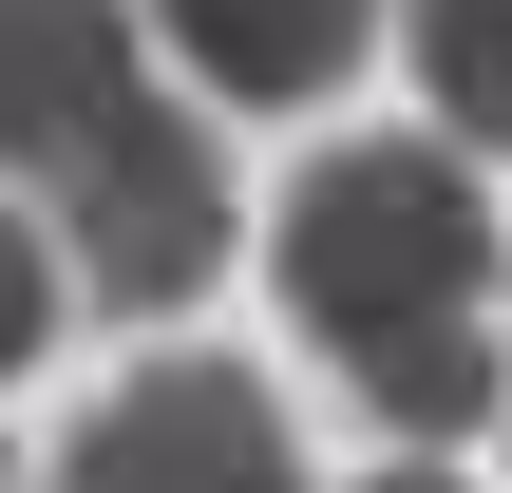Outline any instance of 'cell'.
<instances>
[{
	"label": "cell",
	"instance_id": "cell-1",
	"mask_svg": "<svg viewBox=\"0 0 512 493\" xmlns=\"http://www.w3.org/2000/svg\"><path fill=\"white\" fill-rule=\"evenodd\" d=\"M494 285V209L456 171V133H361L285 190V323L304 342H418V323H475Z\"/></svg>",
	"mask_w": 512,
	"mask_h": 493
},
{
	"label": "cell",
	"instance_id": "cell-2",
	"mask_svg": "<svg viewBox=\"0 0 512 493\" xmlns=\"http://www.w3.org/2000/svg\"><path fill=\"white\" fill-rule=\"evenodd\" d=\"M38 228H57V266H76V304L171 323V304L228 266V152H209V133L152 95V114H133V133H114V152L57 190V209H38Z\"/></svg>",
	"mask_w": 512,
	"mask_h": 493
},
{
	"label": "cell",
	"instance_id": "cell-3",
	"mask_svg": "<svg viewBox=\"0 0 512 493\" xmlns=\"http://www.w3.org/2000/svg\"><path fill=\"white\" fill-rule=\"evenodd\" d=\"M38 493H304V456H285V399L247 361H152L76 418V456Z\"/></svg>",
	"mask_w": 512,
	"mask_h": 493
},
{
	"label": "cell",
	"instance_id": "cell-4",
	"mask_svg": "<svg viewBox=\"0 0 512 493\" xmlns=\"http://www.w3.org/2000/svg\"><path fill=\"white\" fill-rule=\"evenodd\" d=\"M133 114H152L133 0H0V190H19V209H57Z\"/></svg>",
	"mask_w": 512,
	"mask_h": 493
},
{
	"label": "cell",
	"instance_id": "cell-5",
	"mask_svg": "<svg viewBox=\"0 0 512 493\" xmlns=\"http://www.w3.org/2000/svg\"><path fill=\"white\" fill-rule=\"evenodd\" d=\"M380 19H399V0H152V38H171L228 114H304L323 76H361Z\"/></svg>",
	"mask_w": 512,
	"mask_h": 493
},
{
	"label": "cell",
	"instance_id": "cell-6",
	"mask_svg": "<svg viewBox=\"0 0 512 493\" xmlns=\"http://www.w3.org/2000/svg\"><path fill=\"white\" fill-rule=\"evenodd\" d=\"M342 380H361V418H380V437H418V456H437V437H475V418H494L512 361L475 342V323H418V342H361Z\"/></svg>",
	"mask_w": 512,
	"mask_h": 493
},
{
	"label": "cell",
	"instance_id": "cell-7",
	"mask_svg": "<svg viewBox=\"0 0 512 493\" xmlns=\"http://www.w3.org/2000/svg\"><path fill=\"white\" fill-rule=\"evenodd\" d=\"M418 95L456 152H512V0H418Z\"/></svg>",
	"mask_w": 512,
	"mask_h": 493
},
{
	"label": "cell",
	"instance_id": "cell-8",
	"mask_svg": "<svg viewBox=\"0 0 512 493\" xmlns=\"http://www.w3.org/2000/svg\"><path fill=\"white\" fill-rule=\"evenodd\" d=\"M57 323H76V266H57V228H38V209L0 190V380H19V361H38Z\"/></svg>",
	"mask_w": 512,
	"mask_h": 493
},
{
	"label": "cell",
	"instance_id": "cell-9",
	"mask_svg": "<svg viewBox=\"0 0 512 493\" xmlns=\"http://www.w3.org/2000/svg\"><path fill=\"white\" fill-rule=\"evenodd\" d=\"M380 493H456V456H399V475H380Z\"/></svg>",
	"mask_w": 512,
	"mask_h": 493
},
{
	"label": "cell",
	"instance_id": "cell-10",
	"mask_svg": "<svg viewBox=\"0 0 512 493\" xmlns=\"http://www.w3.org/2000/svg\"><path fill=\"white\" fill-rule=\"evenodd\" d=\"M0 493H19V475H0Z\"/></svg>",
	"mask_w": 512,
	"mask_h": 493
}]
</instances>
